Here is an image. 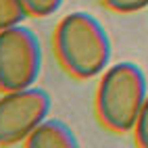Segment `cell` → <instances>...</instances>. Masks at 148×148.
Instances as JSON below:
<instances>
[{"mask_svg":"<svg viewBox=\"0 0 148 148\" xmlns=\"http://www.w3.org/2000/svg\"><path fill=\"white\" fill-rule=\"evenodd\" d=\"M27 11L23 8L21 0H0V32L15 25H21L27 19Z\"/></svg>","mask_w":148,"mask_h":148,"instance_id":"6","label":"cell"},{"mask_svg":"<svg viewBox=\"0 0 148 148\" xmlns=\"http://www.w3.org/2000/svg\"><path fill=\"white\" fill-rule=\"evenodd\" d=\"M42 73V46L29 27L0 32V92L34 88Z\"/></svg>","mask_w":148,"mask_h":148,"instance_id":"3","label":"cell"},{"mask_svg":"<svg viewBox=\"0 0 148 148\" xmlns=\"http://www.w3.org/2000/svg\"><path fill=\"white\" fill-rule=\"evenodd\" d=\"M134 140L138 148H148V98L142 106L140 115H138V121L134 125Z\"/></svg>","mask_w":148,"mask_h":148,"instance_id":"9","label":"cell"},{"mask_svg":"<svg viewBox=\"0 0 148 148\" xmlns=\"http://www.w3.org/2000/svg\"><path fill=\"white\" fill-rule=\"evenodd\" d=\"M21 4L29 17L44 19L58 13V8L63 6V0H21Z\"/></svg>","mask_w":148,"mask_h":148,"instance_id":"7","label":"cell"},{"mask_svg":"<svg viewBox=\"0 0 148 148\" xmlns=\"http://www.w3.org/2000/svg\"><path fill=\"white\" fill-rule=\"evenodd\" d=\"M56 61L75 79H92L111 63V40L102 23L86 11L65 15L54 27Z\"/></svg>","mask_w":148,"mask_h":148,"instance_id":"1","label":"cell"},{"mask_svg":"<svg viewBox=\"0 0 148 148\" xmlns=\"http://www.w3.org/2000/svg\"><path fill=\"white\" fill-rule=\"evenodd\" d=\"M23 148H79L73 130L61 119H48L23 142Z\"/></svg>","mask_w":148,"mask_h":148,"instance_id":"5","label":"cell"},{"mask_svg":"<svg viewBox=\"0 0 148 148\" xmlns=\"http://www.w3.org/2000/svg\"><path fill=\"white\" fill-rule=\"evenodd\" d=\"M146 98L148 82L136 63L121 61L108 65L96 86V117L106 130L115 134L134 132Z\"/></svg>","mask_w":148,"mask_h":148,"instance_id":"2","label":"cell"},{"mask_svg":"<svg viewBox=\"0 0 148 148\" xmlns=\"http://www.w3.org/2000/svg\"><path fill=\"white\" fill-rule=\"evenodd\" d=\"M52 108V100L42 88H25L0 96V148L23 144L40 127Z\"/></svg>","mask_w":148,"mask_h":148,"instance_id":"4","label":"cell"},{"mask_svg":"<svg viewBox=\"0 0 148 148\" xmlns=\"http://www.w3.org/2000/svg\"><path fill=\"white\" fill-rule=\"evenodd\" d=\"M102 4L113 13L119 15H132L148 8V0H102Z\"/></svg>","mask_w":148,"mask_h":148,"instance_id":"8","label":"cell"}]
</instances>
